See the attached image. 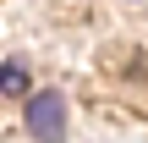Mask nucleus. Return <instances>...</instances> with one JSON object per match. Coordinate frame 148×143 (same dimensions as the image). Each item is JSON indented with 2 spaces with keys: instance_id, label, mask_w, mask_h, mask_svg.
I'll return each instance as SVG.
<instances>
[{
  "instance_id": "nucleus-1",
  "label": "nucleus",
  "mask_w": 148,
  "mask_h": 143,
  "mask_svg": "<svg viewBox=\"0 0 148 143\" xmlns=\"http://www.w3.org/2000/svg\"><path fill=\"white\" fill-rule=\"evenodd\" d=\"M27 132L38 143H60L66 138V99L60 94H33L27 99Z\"/></svg>"
},
{
  "instance_id": "nucleus-2",
  "label": "nucleus",
  "mask_w": 148,
  "mask_h": 143,
  "mask_svg": "<svg viewBox=\"0 0 148 143\" xmlns=\"http://www.w3.org/2000/svg\"><path fill=\"white\" fill-rule=\"evenodd\" d=\"M0 94H27V72H22V66H5V61H0Z\"/></svg>"
}]
</instances>
